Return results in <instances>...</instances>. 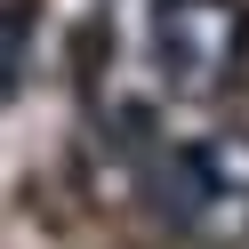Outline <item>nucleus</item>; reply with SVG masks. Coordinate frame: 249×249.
<instances>
[{
    "mask_svg": "<svg viewBox=\"0 0 249 249\" xmlns=\"http://www.w3.org/2000/svg\"><path fill=\"white\" fill-rule=\"evenodd\" d=\"M145 49L177 97H225L249 56V8L241 0H153Z\"/></svg>",
    "mask_w": 249,
    "mask_h": 249,
    "instance_id": "nucleus-1",
    "label": "nucleus"
},
{
    "mask_svg": "<svg viewBox=\"0 0 249 249\" xmlns=\"http://www.w3.org/2000/svg\"><path fill=\"white\" fill-rule=\"evenodd\" d=\"M161 201L201 241H249V137L225 129V137H201V145L169 153Z\"/></svg>",
    "mask_w": 249,
    "mask_h": 249,
    "instance_id": "nucleus-2",
    "label": "nucleus"
},
{
    "mask_svg": "<svg viewBox=\"0 0 249 249\" xmlns=\"http://www.w3.org/2000/svg\"><path fill=\"white\" fill-rule=\"evenodd\" d=\"M24 40H33V17L8 0V8H0V105H8V89H17V72H24Z\"/></svg>",
    "mask_w": 249,
    "mask_h": 249,
    "instance_id": "nucleus-3",
    "label": "nucleus"
}]
</instances>
